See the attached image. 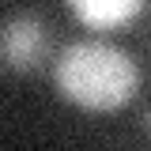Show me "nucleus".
<instances>
[{
  "instance_id": "nucleus-2",
  "label": "nucleus",
  "mask_w": 151,
  "mask_h": 151,
  "mask_svg": "<svg viewBox=\"0 0 151 151\" xmlns=\"http://www.w3.org/2000/svg\"><path fill=\"white\" fill-rule=\"evenodd\" d=\"M49 57V23L38 19L34 12L0 23V64L12 72H34L38 64Z\"/></svg>"
},
{
  "instance_id": "nucleus-3",
  "label": "nucleus",
  "mask_w": 151,
  "mask_h": 151,
  "mask_svg": "<svg viewBox=\"0 0 151 151\" xmlns=\"http://www.w3.org/2000/svg\"><path fill=\"white\" fill-rule=\"evenodd\" d=\"M144 4L140 0H72V15L91 27V30H110V27H121L129 23L132 15H140Z\"/></svg>"
},
{
  "instance_id": "nucleus-1",
  "label": "nucleus",
  "mask_w": 151,
  "mask_h": 151,
  "mask_svg": "<svg viewBox=\"0 0 151 151\" xmlns=\"http://www.w3.org/2000/svg\"><path fill=\"white\" fill-rule=\"evenodd\" d=\"M53 83L64 102L79 110H121L136 94L140 68L125 49L110 42H72L64 53L57 57Z\"/></svg>"
},
{
  "instance_id": "nucleus-4",
  "label": "nucleus",
  "mask_w": 151,
  "mask_h": 151,
  "mask_svg": "<svg viewBox=\"0 0 151 151\" xmlns=\"http://www.w3.org/2000/svg\"><path fill=\"white\" fill-rule=\"evenodd\" d=\"M144 129H147V132H151V110H147V117H144Z\"/></svg>"
}]
</instances>
